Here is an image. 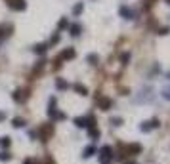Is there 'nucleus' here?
<instances>
[{"label":"nucleus","instance_id":"f257e3e1","mask_svg":"<svg viewBox=\"0 0 170 164\" xmlns=\"http://www.w3.org/2000/svg\"><path fill=\"white\" fill-rule=\"evenodd\" d=\"M111 147H103L101 149V157H100V160H101V164H109L111 162V158H113V155H111Z\"/></svg>","mask_w":170,"mask_h":164},{"label":"nucleus","instance_id":"f03ea898","mask_svg":"<svg viewBox=\"0 0 170 164\" xmlns=\"http://www.w3.org/2000/svg\"><path fill=\"white\" fill-rule=\"evenodd\" d=\"M10 8L17 10V12H23V10L27 8V4H25V0H12V2H10Z\"/></svg>","mask_w":170,"mask_h":164},{"label":"nucleus","instance_id":"7ed1b4c3","mask_svg":"<svg viewBox=\"0 0 170 164\" xmlns=\"http://www.w3.org/2000/svg\"><path fill=\"white\" fill-rule=\"evenodd\" d=\"M157 126H159V120L153 119V120H149V122H143V124L140 126V130H142V132H149L151 128H157Z\"/></svg>","mask_w":170,"mask_h":164},{"label":"nucleus","instance_id":"20e7f679","mask_svg":"<svg viewBox=\"0 0 170 164\" xmlns=\"http://www.w3.org/2000/svg\"><path fill=\"white\" fill-rule=\"evenodd\" d=\"M46 50H48V44H46V42H40V44H37V46L33 48V52L38 54V55H42V54H46Z\"/></svg>","mask_w":170,"mask_h":164},{"label":"nucleus","instance_id":"39448f33","mask_svg":"<svg viewBox=\"0 0 170 164\" xmlns=\"http://www.w3.org/2000/svg\"><path fill=\"white\" fill-rule=\"evenodd\" d=\"M118 12H121V15H122L124 19H132V17H134L132 10H130V8H126V6H121V10H118Z\"/></svg>","mask_w":170,"mask_h":164},{"label":"nucleus","instance_id":"423d86ee","mask_svg":"<svg viewBox=\"0 0 170 164\" xmlns=\"http://www.w3.org/2000/svg\"><path fill=\"white\" fill-rule=\"evenodd\" d=\"M75 57V50L73 48H67L65 52H61V55H59V59H73Z\"/></svg>","mask_w":170,"mask_h":164},{"label":"nucleus","instance_id":"0eeeda50","mask_svg":"<svg viewBox=\"0 0 170 164\" xmlns=\"http://www.w3.org/2000/svg\"><path fill=\"white\" fill-rule=\"evenodd\" d=\"M97 103H100V107L103 111H107L111 107V99H107V97H100V101H97Z\"/></svg>","mask_w":170,"mask_h":164},{"label":"nucleus","instance_id":"6e6552de","mask_svg":"<svg viewBox=\"0 0 170 164\" xmlns=\"http://www.w3.org/2000/svg\"><path fill=\"white\" fill-rule=\"evenodd\" d=\"M55 86H58V90H67V88H69V84H67L63 78H58V80H55Z\"/></svg>","mask_w":170,"mask_h":164},{"label":"nucleus","instance_id":"1a4fd4ad","mask_svg":"<svg viewBox=\"0 0 170 164\" xmlns=\"http://www.w3.org/2000/svg\"><path fill=\"white\" fill-rule=\"evenodd\" d=\"M73 88H75V92H79L80 95H86V94H88V90H86V86H82V84H75Z\"/></svg>","mask_w":170,"mask_h":164},{"label":"nucleus","instance_id":"9d476101","mask_svg":"<svg viewBox=\"0 0 170 164\" xmlns=\"http://www.w3.org/2000/svg\"><path fill=\"white\" fill-rule=\"evenodd\" d=\"M92 155H96V147L94 145H90V147H86V149H84V158H90Z\"/></svg>","mask_w":170,"mask_h":164},{"label":"nucleus","instance_id":"9b49d317","mask_svg":"<svg viewBox=\"0 0 170 164\" xmlns=\"http://www.w3.org/2000/svg\"><path fill=\"white\" fill-rule=\"evenodd\" d=\"M69 31H71V37H79L80 34V25H71Z\"/></svg>","mask_w":170,"mask_h":164},{"label":"nucleus","instance_id":"f8f14e48","mask_svg":"<svg viewBox=\"0 0 170 164\" xmlns=\"http://www.w3.org/2000/svg\"><path fill=\"white\" fill-rule=\"evenodd\" d=\"M12 126H13V128H23V126H25V120H23V119H13V120H12Z\"/></svg>","mask_w":170,"mask_h":164},{"label":"nucleus","instance_id":"ddd939ff","mask_svg":"<svg viewBox=\"0 0 170 164\" xmlns=\"http://www.w3.org/2000/svg\"><path fill=\"white\" fill-rule=\"evenodd\" d=\"M82 10H84V6H82V2H79L76 6L73 8V15H80L82 13Z\"/></svg>","mask_w":170,"mask_h":164},{"label":"nucleus","instance_id":"4468645a","mask_svg":"<svg viewBox=\"0 0 170 164\" xmlns=\"http://www.w3.org/2000/svg\"><path fill=\"white\" fill-rule=\"evenodd\" d=\"M10 158H12V155H10L8 151H0V160H4V162H8Z\"/></svg>","mask_w":170,"mask_h":164},{"label":"nucleus","instance_id":"2eb2a0df","mask_svg":"<svg viewBox=\"0 0 170 164\" xmlns=\"http://www.w3.org/2000/svg\"><path fill=\"white\" fill-rule=\"evenodd\" d=\"M67 27H69V21H67L65 17H61L59 23H58V29H67Z\"/></svg>","mask_w":170,"mask_h":164},{"label":"nucleus","instance_id":"dca6fc26","mask_svg":"<svg viewBox=\"0 0 170 164\" xmlns=\"http://www.w3.org/2000/svg\"><path fill=\"white\" fill-rule=\"evenodd\" d=\"M12 97H13L15 101H23V99H25V97L21 95V92H13V94H12Z\"/></svg>","mask_w":170,"mask_h":164},{"label":"nucleus","instance_id":"f3484780","mask_svg":"<svg viewBox=\"0 0 170 164\" xmlns=\"http://www.w3.org/2000/svg\"><path fill=\"white\" fill-rule=\"evenodd\" d=\"M88 63H92V65L97 63V55H96V54H90V55H88Z\"/></svg>","mask_w":170,"mask_h":164},{"label":"nucleus","instance_id":"a211bd4d","mask_svg":"<svg viewBox=\"0 0 170 164\" xmlns=\"http://www.w3.org/2000/svg\"><path fill=\"white\" fill-rule=\"evenodd\" d=\"M0 145H2L4 149H6V147H10V137H2V139H0Z\"/></svg>","mask_w":170,"mask_h":164},{"label":"nucleus","instance_id":"6ab92c4d","mask_svg":"<svg viewBox=\"0 0 170 164\" xmlns=\"http://www.w3.org/2000/svg\"><path fill=\"white\" fill-rule=\"evenodd\" d=\"M90 137H94V139H96V137H100V132H97L96 128H90Z\"/></svg>","mask_w":170,"mask_h":164},{"label":"nucleus","instance_id":"aec40b11","mask_svg":"<svg viewBox=\"0 0 170 164\" xmlns=\"http://www.w3.org/2000/svg\"><path fill=\"white\" fill-rule=\"evenodd\" d=\"M111 124L113 126H121L122 124V119H111Z\"/></svg>","mask_w":170,"mask_h":164},{"label":"nucleus","instance_id":"412c9836","mask_svg":"<svg viewBox=\"0 0 170 164\" xmlns=\"http://www.w3.org/2000/svg\"><path fill=\"white\" fill-rule=\"evenodd\" d=\"M163 97H164V99H170V88H164L163 90Z\"/></svg>","mask_w":170,"mask_h":164},{"label":"nucleus","instance_id":"4be33fe9","mask_svg":"<svg viewBox=\"0 0 170 164\" xmlns=\"http://www.w3.org/2000/svg\"><path fill=\"white\" fill-rule=\"evenodd\" d=\"M128 59H130V55H128V54H122V57H121V61H122V63L126 65V61H128Z\"/></svg>","mask_w":170,"mask_h":164},{"label":"nucleus","instance_id":"5701e85b","mask_svg":"<svg viewBox=\"0 0 170 164\" xmlns=\"http://www.w3.org/2000/svg\"><path fill=\"white\" fill-rule=\"evenodd\" d=\"M58 40H59V34H58V33H55V34H54V37H52V40H50V42H52V44H55V42H58Z\"/></svg>","mask_w":170,"mask_h":164},{"label":"nucleus","instance_id":"b1692460","mask_svg":"<svg viewBox=\"0 0 170 164\" xmlns=\"http://www.w3.org/2000/svg\"><path fill=\"white\" fill-rule=\"evenodd\" d=\"M159 34H168V27H163L161 31H159Z\"/></svg>","mask_w":170,"mask_h":164},{"label":"nucleus","instance_id":"393cba45","mask_svg":"<svg viewBox=\"0 0 170 164\" xmlns=\"http://www.w3.org/2000/svg\"><path fill=\"white\" fill-rule=\"evenodd\" d=\"M4 119H6V113H2V111H0V122H2Z\"/></svg>","mask_w":170,"mask_h":164},{"label":"nucleus","instance_id":"a878e982","mask_svg":"<svg viewBox=\"0 0 170 164\" xmlns=\"http://www.w3.org/2000/svg\"><path fill=\"white\" fill-rule=\"evenodd\" d=\"M25 164H33V160H29V158H27V160H25Z\"/></svg>","mask_w":170,"mask_h":164},{"label":"nucleus","instance_id":"bb28decb","mask_svg":"<svg viewBox=\"0 0 170 164\" xmlns=\"http://www.w3.org/2000/svg\"><path fill=\"white\" fill-rule=\"evenodd\" d=\"M166 2H168V4H170V0H166Z\"/></svg>","mask_w":170,"mask_h":164}]
</instances>
